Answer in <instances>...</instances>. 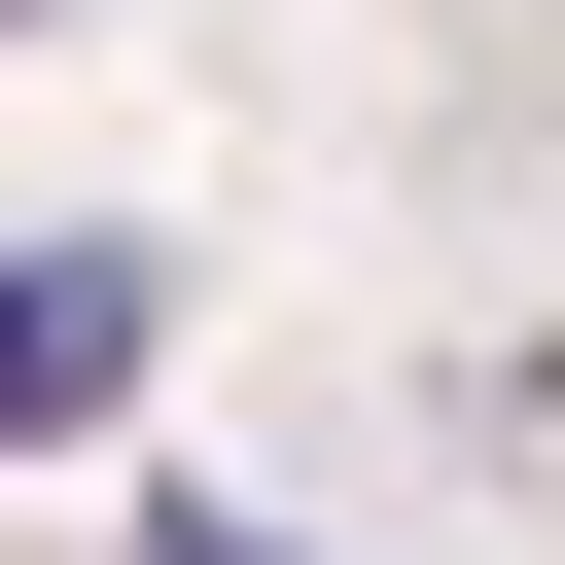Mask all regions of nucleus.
I'll return each instance as SVG.
<instances>
[{"label":"nucleus","instance_id":"obj_1","mask_svg":"<svg viewBox=\"0 0 565 565\" xmlns=\"http://www.w3.org/2000/svg\"><path fill=\"white\" fill-rule=\"evenodd\" d=\"M141 353H177V282H141V247H0V459H106V424H141Z\"/></svg>","mask_w":565,"mask_h":565},{"label":"nucleus","instance_id":"obj_2","mask_svg":"<svg viewBox=\"0 0 565 565\" xmlns=\"http://www.w3.org/2000/svg\"><path fill=\"white\" fill-rule=\"evenodd\" d=\"M141 565H318V530H247V494H141Z\"/></svg>","mask_w":565,"mask_h":565}]
</instances>
